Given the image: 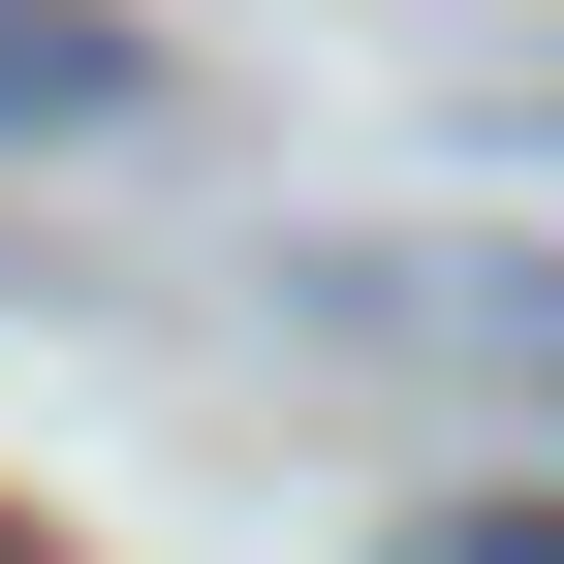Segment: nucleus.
I'll return each mask as SVG.
<instances>
[{
	"instance_id": "obj_1",
	"label": "nucleus",
	"mask_w": 564,
	"mask_h": 564,
	"mask_svg": "<svg viewBox=\"0 0 564 564\" xmlns=\"http://www.w3.org/2000/svg\"><path fill=\"white\" fill-rule=\"evenodd\" d=\"M95 126H158V32L126 0H0V158H95Z\"/></svg>"
},
{
	"instance_id": "obj_2",
	"label": "nucleus",
	"mask_w": 564,
	"mask_h": 564,
	"mask_svg": "<svg viewBox=\"0 0 564 564\" xmlns=\"http://www.w3.org/2000/svg\"><path fill=\"white\" fill-rule=\"evenodd\" d=\"M408 564H564V502H470V533H408Z\"/></svg>"
}]
</instances>
